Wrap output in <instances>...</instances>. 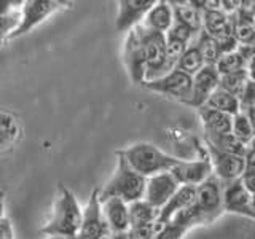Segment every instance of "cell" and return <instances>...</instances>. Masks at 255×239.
<instances>
[{"mask_svg":"<svg viewBox=\"0 0 255 239\" xmlns=\"http://www.w3.org/2000/svg\"><path fill=\"white\" fill-rule=\"evenodd\" d=\"M246 115L249 117V120H251V123H252V126L255 127V106L249 110V112H246Z\"/></svg>","mask_w":255,"mask_h":239,"instance_id":"48","label":"cell"},{"mask_svg":"<svg viewBox=\"0 0 255 239\" xmlns=\"http://www.w3.org/2000/svg\"><path fill=\"white\" fill-rule=\"evenodd\" d=\"M172 177L177 180L179 185L198 187L206 179H209L214 174L212 164L209 158L195 159V161H180L169 171Z\"/></svg>","mask_w":255,"mask_h":239,"instance_id":"12","label":"cell"},{"mask_svg":"<svg viewBox=\"0 0 255 239\" xmlns=\"http://www.w3.org/2000/svg\"><path fill=\"white\" fill-rule=\"evenodd\" d=\"M198 34H195L193 30H191L190 27H187L185 24H180L177 21L172 22L171 29L166 32V37L167 38H172V40H177V42H182L185 45H190L193 40L196 38Z\"/></svg>","mask_w":255,"mask_h":239,"instance_id":"35","label":"cell"},{"mask_svg":"<svg viewBox=\"0 0 255 239\" xmlns=\"http://www.w3.org/2000/svg\"><path fill=\"white\" fill-rule=\"evenodd\" d=\"M172 22L174 13L171 3L166 2V0H159V2H155V5L148 10V13L142 21V26L148 30L159 32V34L166 35V32L171 29Z\"/></svg>","mask_w":255,"mask_h":239,"instance_id":"18","label":"cell"},{"mask_svg":"<svg viewBox=\"0 0 255 239\" xmlns=\"http://www.w3.org/2000/svg\"><path fill=\"white\" fill-rule=\"evenodd\" d=\"M101 207L110 233H126L129 230V211L123 199L107 198L101 201Z\"/></svg>","mask_w":255,"mask_h":239,"instance_id":"16","label":"cell"},{"mask_svg":"<svg viewBox=\"0 0 255 239\" xmlns=\"http://www.w3.org/2000/svg\"><path fill=\"white\" fill-rule=\"evenodd\" d=\"M128 211H129V228L139 227V225H150L158 220L159 211L150 206L147 201H135L128 204Z\"/></svg>","mask_w":255,"mask_h":239,"instance_id":"24","label":"cell"},{"mask_svg":"<svg viewBox=\"0 0 255 239\" xmlns=\"http://www.w3.org/2000/svg\"><path fill=\"white\" fill-rule=\"evenodd\" d=\"M249 80V75H247V69L246 70H239V72H233V74H227V75H220V82H219V88L223 91H227L230 94L239 98V94L243 93L244 86Z\"/></svg>","mask_w":255,"mask_h":239,"instance_id":"29","label":"cell"},{"mask_svg":"<svg viewBox=\"0 0 255 239\" xmlns=\"http://www.w3.org/2000/svg\"><path fill=\"white\" fill-rule=\"evenodd\" d=\"M110 231L107 223L104 220L102 207L99 201V190H93V193L88 199V204L83 211L82 227L75 239H109Z\"/></svg>","mask_w":255,"mask_h":239,"instance_id":"8","label":"cell"},{"mask_svg":"<svg viewBox=\"0 0 255 239\" xmlns=\"http://www.w3.org/2000/svg\"><path fill=\"white\" fill-rule=\"evenodd\" d=\"M19 137V124L8 112L0 110V153L10 150Z\"/></svg>","mask_w":255,"mask_h":239,"instance_id":"23","label":"cell"},{"mask_svg":"<svg viewBox=\"0 0 255 239\" xmlns=\"http://www.w3.org/2000/svg\"><path fill=\"white\" fill-rule=\"evenodd\" d=\"M0 239H14L11 220L6 217L0 220Z\"/></svg>","mask_w":255,"mask_h":239,"instance_id":"42","label":"cell"},{"mask_svg":"<svg viewBox=\"0 0 255 239\" xmlns=\"http://www.w3.org/2000/svg\"><path fill=\"white\" fill-rule=\"evenodd\" d=\"M159 223H150V225H139V227H131L128 230V236L129 239H155L158 230H159Z\"/></svg>","mask_w":255,"mask_h":239,"instance_id":"36","label":"cell"},{"mask_svg":"<svg viewBox=\"0 0 255 239\" xmlns=\"http://www.w3.org/2000/svg\"><path fill=\"white\" fill-rule=\"evenodd\" d=\"M239 180H241L243 187L249 191L251 195H255V172H243Z\"/></svg>","mask_w":255,"mask_h":239,"instance_id":"43","label":"cell"},{"mask_svg":"<svg viewBox=\"0 0 255 239\" xmlns=\"http://www.w3.org/2000/svg\"><path fill=\"white\" fill-rule=\"evenodd\" d=\"M206 66L204 64V59H203V54L201 51H199V48L196 45V42L193 40L188 46L187 50L183 51L182 58L179 59L177 66H175V69L183 72V74H187L190 77L196 75L199 70H201L203 67Z\"/></svg>","mask_w":255,"mask_h":239,"instance_id":"25","label":"cell"},{"mask_svg":"<svg viewBox=\"0 0 255 239\" xmlns=\"http://www.w3.org/2000/svg\"><path fill=\"white\" fill-rule=\"evenodd\" d=\"M117 167L110 180L99 190V201L107 198H120L126 204L143 199V191H145L147 179L142 177L131 166L125 161L123 156L117 155Z\"/></svg>","mask_w":255,"mask_h":239,"instance_id":"3","label":"cell"},{"mask_svg":"<svg viewBox=\"0 0 255 239\" xmlns=\"http://www.w3.org/2000/svg\"><path fill=\"white\" fill-rule=\"evenodd\" d=\"M239 2H241V0H220V10L227 16H231L238 11Z\"/></svg>","mask_w":255,"mask_h":239,"instance_id":"44","label":"cell"},{"mask_svg":"<svg viewBox=\"0 0 255 239\" xmlns=\"http://www.w3.org/2000/svg\"><path fill=\"white\" fill-rule=\"evenodd\" d=\"M207 35L212 38H219L222 35L231 34L230 16H227L222 10L204 11L203 13V29Z\"/></svg>","mask_w":255,"mask_h":239,"instance_id":"21","label":"cell"},{"mask_svg":"<svg viewBox=\"0 0 255 239\" xmlns=\"http://www.w3.org/2000/svg\"><path fill=\"white\" fill-rule=\"evenodd\" d=\"M117 155L123 156L125 161L131 166V169L145 179L161 172H169L180 161L179 158L167 155L147 142H139L125 150H118Z\"/></svg>","mask_w":255,"mask_h":239,"instance_id":"2","label":"cell"},{"mask_svg":"<svg viewBox=\"0 0 255 239\" xmlns=\"http://www.w3.org/2000/svg\"><path fill=\"white\" fill-rule=\"evenodd\" d=\"M46 239H67V238H62V236H48Z\"/></svg>","mask_w":255,"mask_h":239,"instance_id":"51","label":"cell"},{"mask_svg":"<svg viewBox=\"0 0 255 239\" xmlns=\"http://www.w3.org/2000/svg\"><path fill=\"white\" fill-rule=\"evenodd\" d=\"M180 185L172 177L171 172H161L151 175L145 182V191H143V201H147L155 209L161 211L164 204L169 201L171 196L177 191Z\"/></svg>","mask_w":255,"mask_h":239,"instance_id":"11","label":"cell"},{"mask_svg":"<svg viewBox=\"0 0 255 239\" xmlns=\"http://www.w3.org/2000/svg\"><path fill=\"white\" fill-rule=\"evenodd\" d=\"M195 42L199 48V51H201V54H203V59H204L206 66H215L219 58H220V53H219V48H217V43H215V40L207 35L204 30H201L196 35Z\"/></svg>","mask_w":255,"mask_h":239,"instance_id":"30","label":"cell"},{"mask_svg":"<svg viewBox=\"0 0 255 239\" xmlns=\"http://www.w3.org/2000/svg\"><path fill=\"white\" fill-rule=\"evenodd\" d=\"M231 34L238 40L239 45H255V26L254 21L244 19L236 13L230 16Z\"/></svg>","mask_w":255,"mask_h":239,"instance_id":"27","label":"cell"},{"mask_svg":"<svg viewBox=\"0 0 255 239\" xmlns=\"http://www.w3.org/2000/svg\"><path fill=\"white\" fill-rule=\"evenodd\" d=\"M204 106L214 110L223 112V114L231 115V117L239 114V99L236 96L220 90V88H217V90L209 96V99L206 101Z\"/></svg>","mask_w":255,"mask_h":239,"instance_id":"26","label":"cell"},{"mask_svg":"<svg viewBox=\"0 0 255 239\" xmlns=\"http://www.w3.org/2000/svg\"><path fill=\"white\" fill-rule=\"evenodd\" d=\"M247 75H249L251 82L255 83V58L249 64H247Z\"/></svg>","mask_w":255,"mask_h":239,"instance_id":"46","label":"cell"},{"mask_svg":"<svg viewBox=\"0 0 255 239\" xmlns=\"http://www.w3.org/2000/svg\"><path fill=\"white\" fill-rule=\"evenodd\" d=\"M134 29L137 30L143 43V51H145V82H151V80H156L166 75L167 72H171L166 62V35L159 34V32L148 30L142 24H139Z\"/></svg>","mask_w":255,"mask_h":239,"instance_id":"4","label":"cell"},{"mask_svg":"<svg viewBox=\"0 0 255 239\" xmlns=\"http://www.w3.org/2000/svg\"><path fill=\"white\" fill-rule=\"evenodd\" d=\"M199 118H201L204 126V135L207 134H227L231 132V115L223 114V112L214 110L209 107H199L198 109Z\"/></svg>","mask_w":255,"mask_h":239,"instance_id":"19","label":"cell"},{"mask_svg":"<svg viewBox=\"0 0 255 239\" xmlns=\"http://www.w3.org/2000/svg\"><path fill=\"white\" fill-rule=\"evenodd\" d=\"M172 6L174 13V21H177L180 24H185L187 27H190L195 34H199L203 29V13L198 11L195 6H191L190 2L183 0V2H169Z\"/></svg>","mask_w":255,"mask_h":239,"instance_id":"20","label":"cell"},{"mask_svg":"<svg viewBox=\"0 0 255 239\" xmlns=\"http://www.w3.org/2000/svg\"><path fill=\"white\" fill-rule=\"evenodd\" d=\"M214 67L217 69L219 75H227V74H233V72L246 70L247 69V62L243 59L241 54H239L238 51H235V53L220 56L217 64H215Z\"/></svg>","mask_w":255,"mask_h":239,"instance_id":"32","label":"cell"},{"mask_svg":"<svg viewBox=\"0 0 255 239\" xmlns=\"http://www.w3.org/2000/svg\"><path fill=\"white\" fill-rule=\"evenodd\" d=\"M239 112H249L255 106V83L247 80L243 93L239 94Z\"/></svg>","mask_w":255,"mask_h":239,"instance_id":"37","label":"cell"},{"mask_svg":"<svg viewBox=\"0 0 255 239\" xmlns=\"http://www.w3.org/2000/svg\"><path fill=\"white\" fill-rule=\"evenodd\" d=\"M206 147H207V153H209L214 175L220 180L223 187L238 179H241V175L244 172V158L220 151L207 142H206Z\"/></svg>","mask_w":255,"mask_h":239,"instance_id":"10","label":"cell"},{"mask_svg":"<svg viewBox=\"0 0 255 239\" xmlns=\"http://www.w3.org/2000/svg\"><path fill=\"white\" fill-rule=\"evenodd\" d=\"M251 206H252V211L255 212V195H251Z\"/></svg>","mask_w":255,"mask_h":239,"instance_id":"50","label":"cell"},{"mask_svg":"<svg viewBox=\"0 0 255 239\" xmlns=\"http://www.w3.org/2000/svg\"><path fill=\"white\" fill-rule=\"evenodd\" d=\"M82 219L83 209L80 207L75 195L66 185H59V195L53 207V215L42 228V235L75 239L82 227Z\"/></svg>","mask_w":255,"mask_h":239,"instance_id":"1","label":"cell"},{"mask_svg":"<svg viewBox=\"0 0 255 239\" xmlns=\"http://www.w3.org/2000/svg\"><path fill=\"white\" fill-rule=\"evenodd\" d=\"M254 26H255V21H254Z\"/></svg>","mask_w":255,"mask_h":239,"instance_id":"53","label":"cell"},{"mask_svg":"<svg viewBox=\"0 0 255 239\" xmlns=\"http://www.w3.org/2000/svg\"><path fill=\"white\" fill-rule=\"evenodd\" d=\"M196 199V187H190V185H180L177 191L171 196V199L164 204V207L159 211L158 220L156 223L159 225H166L172 220V217L177 212L187 209L191 204H195Z\"/></svg>","mask_w":255,"mask_h":239,"instance_id":"17","label":"cell"},{"mask_svg":"<svg viewBox=\"0 0 255 239\" xmlns=\"http://www.w3.org/2000/svg\"><path fill=\"white\" fill-rule=\"evenodd\" d=\"M204 142L211 143L212 147H215L220 151H225V153L235 155V156L244 158V155L247 153V145H244L243 142H239L231 132L207 134V135H204Z\"/></svg>","mask_w":255,"mask_h":239,"instance_id":"22","label":"cell"},{"mask_svg":"<svg viewBox=\"0 0 255 239\" xmlns=\"http://www.w3.org/2000/svg\"><path fill=\"white\" fill-rule=\"evenodd\" d=\"M156 0H120L115 27L118 32H129L142 24Z\"/></svg>","mask_w":255,"mask_h":239,"instance_id":"13","label":"cell"},{"mask_svg":"<svg viewBox=\"0 0 255 239\" xmlns=\"http://www.w3.org/2000/svg\"><path fill=\"white\" fill-rule=\"evenodd\" d=\"M236 14L244 19L255 21V0H241Z\"/></svg>","mask_w":255,"mask_h":239,"instance_id":"40","label":"cell"},{"mask_svg":"<svg viewBox=\"0 0 255 239\" xmlns=\"http://www.w3.org/2000/svg\"><path fill=\"white\" fill-rule=\"evenodd\" d=\"M244 172H255V151L249 148L244 155Z\"/></svg>","mask_w":255,"mask_h":239,"instance_id":"45","label":"cell"},{"mask_svg":"<svg viewBox=\"0 0 255 239\" xmlns=\"http://www.w3.org/2000/svg\"><path fill=\"white\" fill-rule=\"evenodd\" d=\"M171 222L188 231L190 228H193L196 225H203V223H206V219H204L203 212L196 207V204H191L190 207H187V209L175 214Z\"/></svg>","mask_w":255,"mask_h":239,"instance_id":"31","label":"cell"},{"mask_svg":"<svg viewBox=\"0 0 255 239\" xmlns=\"http://www.w3.org/2000/svg\"><path fill=\"white\" fill-rule=\"evenodd\" d=\"M247 148H249V150H252V151H255V135H254V139L251 140V143H249V145H247Z\"/></svg>","mask_w":255,"mask_h":239,"instance_id":"49","label":"cell"},{"mask_svg":"<svg viewBox=\"0 0 255 239\" xmlns=\"http://www.w3.org/2000/svg\"><path fill=\"white\" fill-rule=\"evenodd\" d=\"M21 22V10L13 11L6 16H0V45L11 37L13 32L18 29Z\"/></svg>","mask_w":255,"mask_h":239,"instance_id":"33","label":"cell"},{"mask_svg":"<svg viewBox=\"0 0 255 239\" xmlns=\"http://www.w3.org/2000/svg\"><path fill=\"white\" fill-rule=\"evenodd\" d=\"M123 62L132 83L135 85L145 83V70H147L145 51H143V43L135 29L128 32V37L125 40Z\"/></svg>","mask_w":255,"mask_h":239,"instance_id":"9","label":"cell"},{"mask_svg":"<svg viewBox=\"0 0 255 239\" xmlns=\"http://www.w3.org/2000/svg\"><path fill=\"white\" fill-rule=\"evenodd\" d=\"M185 43L182 42H177V40H172V38H167L166 37V62H167V67H169L171 70L175 69V66H177L179 59L182 58L183 51L187 50Z\"/></svg>","mask_w":255,"mask_h":239,"instance_id":"34","label":"cell"},{"mask_svg":"<svg viewBox=\"0 0 255 239\" xmlns=\"http://www.w3.org/2000/svg\"><path fill=\"white\" fill-rule=\"evenodd\" d=\"M3 196H5V193H3L2 190H0V201H3Z\"/></svg>","mask_w":255,"mask_h":239,"instance_id":"52","label":"cell"},{"mask_svg":"<svg viewBox=\"0 0 255 239\" xmlns=\"http://www.w3.org/2000/svg\"><path fill=\"white\" fill-rule=\"evenodd\" d=\"M231 134L239 142H243L244 145H249L251 140L254 139L255 127L252 126L249 117L244 112H239V114L233 115V118H231Z\"/></svg>","mask_w":255,"mask_h":239,"instance_id":"28","label":"cell"},{"mask_svg":"<svg viewBox=\"0 0 255 239\" xmlns=\"http://www.w3.org/2000/svg\"><path fill=\"white\" fill-rule=\"evenodd\" d=\"M223 211L255 220V212L251 206V193L243 187L239 179L223 187Z\"/></svg>","mask_w":255,"mask_h":239,"instance_id":"15","label":"cell"},{"mask_svg":"<svg viewBox=\"0 0 255 239\" xmlns=\"http://www.w3.org/2000/svg\"><path fill=\"white\" fill-rule=\"evenodd\" d=\"M185 233H187L185 228H182L179 225H175V223L169 222V223H166V225L159 227L155 239H182Z\"/></svg>","mask_w":255,"mask_h":239,"instance_id":"38","label":"cell"},{"mask_svg":"<svg viewBox=\"0 0 255 239\" xmlns=\"http://www.w3.org/2000/svg\"><path fill=\"white\" fill-rule=\"evenodd\" d=\"M191 85H193V78L177 69L167 72L166 75L156 80L143 83L147 90L167 96V98L177 99L183 104H187L191 96Z\"/></svg>","mask_w":255,"mask_h":239,"instance_id":"6","label":"cell"},{"mask_svg":"<svg viewBox=\"0 0 255 239\" xmlns=\"http://www.w3.org/2000/svg\"><path fill=\"white\" fill-rule=\"evenodd\" d=\"M24 2H19V0H0V16H6L13 11L21 10Z\"/></svg>","mask_w":255,"mask_h":239,"instance_id":"41","label":"cell"},{"mask_svg":"<svg viewBox=\"0 0 255 239\" xmlns=\"http://www.w3.org/2000/svg\"><path fill=\"white\" fill-rule=\"evenodd\" d=\"M109 239H129V236H128V231L126 233H110Z\"/></svg>","mask_w":255,"mask_h":239,"instance_id":"47","label":"cell"},{"mask_svg":"<svg viewBox=\"0 0 255 239\" xmlns=\"http://www.w3.org/2000/svg\"><path fill=\"white\" fill-rule=\"evenodd\" d=\"M191 78H193V85H191V96L187 106L199 109L204 106L206 101L209 99V96L219 88L220 75L214 66H204Z\"/></svg>","mask_w":255,"mask_h":239,"instance_id":"14","label":"cell"},{"mask_svg":"<svg viewBox=\"0 0 255 239\" xmlns=\"http://www.w3.org/2000/svg\"><path fill=\"white\" fill-rule=\"evenodd\" d=\"M215 43H217V48H219V53L220 56L223 54H230V53H235L238 50V40L233 37V34H227V35H222L219 38H214Z\"/></svg>","mask_w":255,"mask_h":239,"instance_id":"39","label":"cell"},{"mask_svg":"<svg viewBox=\"0 0 255 239\" xmlns=\"http://www.w3.org/2000/svg\"><path fill=\"white\" fill-rule=\"evenodd\" d=\"M195 204L203 212L206 223L214 222L223 212V185L212 174L209 179L196 187Z\"/></svg>","mask_w":255,"mask_h":239,"instance_id":"7","label":"cell"},{"mask_svg":"<svg viewBox=\"0 0 255 239\" xmlns=\"http://www.w3.org/2000/svg\"><path fill=\"white\" fill-rule=\"evenodd\" d=\"M70 2H62V0H27L21 6V22L10 38L21 37L27 34L29 30L37 27L45 19L50 18L51 14L58 13L61 10L70 8Z\"/></svg>","mask_w":255,"mask_h":239,"instance_id":"5","label":"cell"}]
</instances>
